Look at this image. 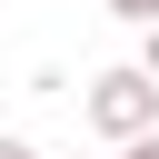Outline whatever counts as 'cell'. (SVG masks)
Instances as JSON below:
<instances>
[{
  "mask_svg": "<svg viewBox=\"0 0 159 159\" xmlns=\"http://www.w3.org/2000/svg\"><path fill=\"white\" fill-rule=\"evenodd\" d=\"M80 119L119 149V139H139V129H159V80L129 60V70H99L89 89H80Z\"/></svg>",
  "mask_w": 159,
  "mask_h": 159,
  "instance_id": "obj_1",
  "label": "cell"
},
{
  "mask_svg": "<svg viewBox=\"0 0 159 159\" xmlns=\"http://www.w3.org/2000/svg\"><path fill=\"white\" fill-rule=\"evenodd\" d=\"M99 10H109V20H139V30L159 20V0H99Z\"/></svg>",
  "mask_w": 159,
  "mask_h": 159,
  "instance_id": "obj_2",
  "label": "cell"
},
{
  "mask_svg": "<svg viewBox=\"0 0 159 159\" xmlns=\"http://www.w3.org/2000/svg\"><path fill=\"white\" fill-rule=\"evenodd\" d=\"M139 70H149V80H159V20H149V30H139Z\"/></svg>",
  "mask_w": 159,
  "mask_h": 159,
  "instance_id": "obj_3",
  "label": "cell"
},
{
  "mask_svg": "<svg viewBox=\"0 0 159 159\" xmlns=\"http://www.w3.org/2000/svg\"><path fill=\"white\" fill-rule=\"evenodd\" d=\"M119 159H159V129H139V139H119Z\"/></svg>",
  "mask_w": 159,
  "mask_h": 159,
  "instance_id": "obj_4",
  "label": "cell"
},
{
  "mask_svg": "<svg viewBox=\"0 0 159 159\" xmlns=\"http://www.w3.org/2000/svg\"><path fill=\"white\" fill-rule=\"evenodd\" d=\"M0 159H40V149H30V139H10V129H0Z\"/></svg>",
  "mask_w": 159,
  "mask_h": 159,
  "instance_id": "obj_5",
  "label": "cell"
}]
</instances>
